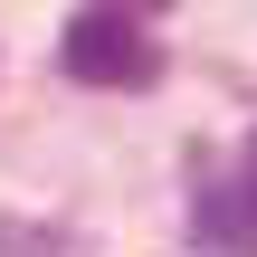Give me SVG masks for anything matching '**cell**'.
Returning a JSON list of instances; mask_svg holds the SVG:
<instances>
[{
  "instance_id": "1",
  "label": "cell",
  "mask_w": 257,
  "mask_h": 257,
  "mask_svg": "<svg viewBox=\"0 0 257 257\" xmlns=\"http://www.w3.org/2000/svg\"><path fill=\"white\" fill-rule=\"evenodd\" d=\"M57 67H67L76 86L143 95V86H162V38H153L134 10H76L67 38H57Z\"/></svg>"
},
{
  "instance_id": "3",
  "label": "cell",
  "mask_w": 257,
  "mask_h": 257,
  "mask_svg": "<svg viewBox=\"0 0 257 257\" xmlns=\"http://www.w3.org/2000/svg\"><path fill=\"white\" fill-rule=\"evenodd\" d=\"M248 191H257V134H248Z\"/></svg>"
},
{
  "instance_id": "2",
  "label": "cell",
  "mask_w": 257,
  "mask_h": 257,
  "mask_svg": "<svg viewBox=\"0 0 257 257\" xmlns=\"http://www.w3.org/2000/svg\"><path fill=\"white\" fill-rule=\"evenodd\" d=\"M200 219H210V238H229L238 257L257 248V191H229V181H200Z\"/></svg>"
}]
</instances>
